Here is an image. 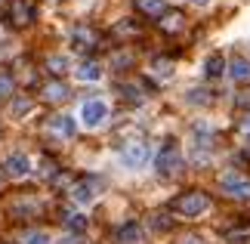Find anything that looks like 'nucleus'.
Listing matches in <instances>:
<instances>
[{
  "label": "nucleus",
  "mask_w": 250,
  "mask_h": 244,
  "mask_svg": "<svg viewBox=\"0 0 250 244\" xmlns=\"http://www.w3.org/2000/svg\"><path fill=\"white\" fill-rule=\"evenodd\" d=\"M108 118H111V105H108V99H102V96H90L78 109V124L83 130H102V127L108 124Z\"/></svg>",
  "instance_id": "nucleus-1"
},
{
  "label": "nucleus",
  "mask_w": 250,
  "mask_h": 244,
  "mask_svg": "<svg viewBox=\"0 0 250 244\" xmlns=\"http://www.w3.org/2000/svg\"><path fill=\"white\" fill-rule=\"evenodd\" d=\"M151 158H155L151 145H148L146 139H133V142H127V145L121 149L118 164H121L127 173H139V170H146L148 164H151Z\"/></svg>",
  "instance_id": "nucleus-2"
},
{
  "label": "nucleus",
  "mask_w": 250,
  "mask_h": 244,
  "mask_svg": "<svg viewBox=\"0 0 250 244\" xmlns=\"http://www.w3.org/2000/svg\"><path fill=\"white\" fill-rule=\"evenodd\" d=\"M207 210H210V198L204 192H186L176 201V213L186 217V220H198V217H204Z\"/></svg>",
  "instance_id": "nucleus-3"
},
{
  "label": "nucleus",
  "mask_w": 250,
  "mask_h": 244,
  "mask_svg": "<svg viewBox=\"0 0 250 244\" xmlns=\"http://www.w3.org/2000/svg\"><path fill=\"white\" fill-rule=\"evenodd\" d=\"M219 189H223V195H229L235 201H250V179L244 173H235V170L223 173L219 177Z\"/></svg>",
  "instance_id": "nucleus-4"
},
{
  "label": "nucleus",
  "mask_w": 250,
  "mask_h": 244,
  "mask_svg": "<svg viewBox=\"0 0 250 244\" xmlns=\"http://www.w3.org/2000/svg\"><path fill=\"white\" fill-rule=\"evenodd\" d=\"M179 167H182V149L176 142H167L164 149L155 155V170L161 177H173V173H179Z\"/></svg>",
  "instance_id": "nucleus-5"
},
{
  "label": "nucleus",
  "mask_w": 250,
  "mask_h": 244,
  "mask_svg": "<svg viewBox=\"0 0 250 244\" xmlns=\"http://www.w3.org/2000/svg\"><path fill=\"white\" fill-rule=\"evenodd\" d=\"M3 170H6V177H13V179H25V177L34 173V161L28 158L25 152H13V155H6Z\"/></svg>",
  "instance_id": "nucleus-6"
},
{
  "label": "nucleus",
  "mask_w": 250,
  "mask_h": 244,
  "mask_svg": "<svg viewBox=\"0 0 250 244\" xmlns=\"http://www.w3.org/2000/svg\"><path fill=\"white\" fill-rule=\"evenodd\" d=\"M210 145H213V127L207 121H198L191 127V152H195V158H204Z\"/></svg>",
  "instance_id": "nucleus-7"
},
{
  "label": "nucleus",
  "mask_w": 250,
  "mask_h": 244,
  "mask_svg": "<svg viewBox=\"0 0 250 244\" xmlns=\"http://www.w3.org/2000/svg\"><path fill=\"white\" fill-rule=\"evenodd\" d=\"M78 118L74 114H56V118L50 121V133H56L59 139H74L78 136Z\"/></svg>",
  "instance_id": "nucleus-8"
},
{
  "label": "nucleus",
  "mask_w": 250,
  "mask_h": 244,
  "mask_svg": "<svg viewBox=\"0 0 250 244\" xmlns=\"http://www.w3.org/2000/svg\"><path fill=\"white\" fill-rule=\"evenodd\" d=\"M71 198H74V204H81V207H90V204H93L96 198H99V192H96V182H90V179L74 182Z\"/></svg>",
  "instance_id": "nucleus-9"
},
{
  "label": "nucleus",
  "mask_w": 250,
  "mask_h": 244,
  "mask_svg": "<svg viewBox=\"0 0 250 244\" xmlns=\"http://www.w3.org/2000/svg\"><path fill=\"white\" fill-rule=\"evenodd\" d=\"M114 241L118 244H142V226L139 222H124V226L118 229V235H114Z\"/></svg>",
  "instance_id": "nucleus-10"
},
{
  "label": "nucleus",
  "mask_w": 250,
  "mask_h": 244,
  "mask_svg": "<svg viewBox=\"0 0 250 244\" xmlns=\"http://www.w3.org/2000/svg\"><path fill=\"white\" fill-rule=\"evenodd\" d=\"M102 65L99 62H83L81 68H74V77H78L81 84H99L102 81Z\"/></svg>",
  "instance_id": "nucleus-11"
},
{
  "label": "nucleus",
  "mask_w": 250,
  "mask_h": 244,
  "mask_svg": "<svg viewBox=\"0 0 250 244\" xmlns=\"http://www.w3.org/2000/svg\"><path fill=\"white\" fill-rule=\"evenodd\" d=\"M229 77L235 84H247L250 81V59H232L229 62Z\"/></svg>",
  "instance_id": "nucleus-12"
},
{
  "label": "nucleus",
  "mask_w": 250,
  "mask_h": 244,
  "mask_svg": "<svg viewBox=\"0 0 250 244\" xmlns=\"http://www.w3.org/2000/svg\"><path fill=\"white\" fill-rule=\"evenodd\" d=\"M226 71V62H223V56L219 53H210L207 59H204V77H210V81H216V77H223Z\"/></svg>",
  "instance_id": "nucleus-13"
},
{
  "label": "nucleus",
  "mask_w": 250,
  "mask_h": 244,
  "mask_svg": "<svg viewBox=\"0 0 250 244\" xmlns=\"http://www.w3.org/2000/svg\"><path fill=\"white\" fill-rule=\"evenodd\" d=\"M22 244H53V238H50V232L34 229V232H25L22 235Z\"/></svg>",
  "instance_id": "nucleus-14"
},
{
  "label": "nucleus",
  "mask_w": 250,
  "mask_h": 244,
  "mask_svg": "<svg viewBox=\"0 0 250 244\" xmlns=\"http://www.w3.org/2000/svg\"><path fill=\"white\" fill-rule=\"evenodd\" d=\"M46 68H50L53 74H65L71 68V62H68V56H50V62H46Z\"/></svg>",
  "instance_id": "nucleus-15"
},
{
  "label": "nucleus",
  "mask_w": 250,
  "mask_h": 244,
  "mask_svg": "<svg viewBox=\"0 0 250 244\" xmlns=\"http://www.w3.org/2000/svg\"><path fill=\"white\" fill-rule=\"evenodd\" d=\"M46 99H50V102L68 99V87H65V84H50V87H46Z\"/></svg>",
  "instance_id": "nucleus-16"
},
{
  "label": "nucleus",
  "mask_w": 250,
  "mask_h": 244,
  "mask_svg": "<svg viewBox=\"0 0 250 244\" xmlns=\"http://www.w3.org/2000/svg\"><path fill=\"white\" fill-rule=\"evenodd\" d=\"M65 226L81 235V232L86 229V217H83V213H68V217H65Z\"/></svg>",
  "instance_id": "nucleus-17"
},
{
  "label": "nucleus",
  "mask_w": 250,
  "mask_h": 244,
  "mask_svg": "<svg viewBox=\"0 0 250 244\" xmlns=\"http://www.w3.org/2000/svg\"><path fill=\"white\" fill-rule=\"evenodd\" d=\"M226 241H229V244H250V229H235V232H229Z\"/></svg>",
  "instance_id": "nucleus-18"
},
{
  "label": "nucleus",
  "mask_w": 250,
  "mask_h": 244,
  "mask_svg": "<svg viewBox=\"0 0 250 244\" xmlns=\"http://www.w3.org/2000/svg\"><path fill=\"white\" fill-rule=\"evenodd\" d=\"M71 41H78L74 46H81V50H86V46L93 44V34H90V31H83V28H81V31H74V34H71Z\"/></svg>",
  "instance_id": "nucleus-19"
},
{
  "label": "nucleus",
  "mask_w": 250,
  "mask_h": 244,
  "mask_svg": "<svg viewBox=\"0 0 250 244\" xmlns=\"http://www.w3.org/2000/svg\"><path fill=\"white\" fill-rule=\"evenodd\" d=\"M151 71H155L158 77H164V81H167V77L173 74V65H170V62H164V59H161V62H155V65H151Z\"/></svg>",
  "instance_id": "nucleus-20"
},
{
  "label": "nucleus",
  "mask_w": 250,
  "mask_h": 244,
  "mask_svg": "<svg viewBox=\"0 0 250 244\" xmlns=\"http://www.w3.org/2000/svg\"><path fill=\"white\" fill-rule=\"evenodd\" d=\"M28 111H31V102H28V99H19L13 105V118L16 121H22V114H28Z\"/></svg>",
  "instance_id": "nucleus-21"
},
{
  "label": "nucleus",
  "mask_w": 250,
  "mask_h": 244,
  "mask_svg": "<svg viewBox=\"0 0 250 244\" xmlns=\"http://www.w3.org/2000/svg\"><path fill=\"white\" fill-rule=\"evenodd\" d=\"M186 102H191V105H204V102H210V96H204V90H188Z\"/></svg>",
  "instance_id": "nucleus-22"
},
{
  "label": "nucleus",
  "mask_w": 250,
  "mask_h": 244,
  "mask_svg": "<svg viewBox=\"0 0 250 244\" xmlns=\"http://www.w3.org/2000/svg\"><path fill=\"white\" fill-rule=\"evenodd\" d=\"M139 6L146 9V13H161V9H164V0H139Z\"/></svg>",
  "instance_id": "nucleus-23"
},
{
  "label": "nucleus",
  "mask_w": 250,
  "mask_h": 244,
  "mask_svg": "<svg viewBox=\"0 0 250 244\" xmlns=\"http://www.w3.org/2000/svg\"><path fill=\"white\" fill-rule=\"evenodd\" d=\"M9 90H13V81H9L6 74H0V99H3V96H9Z\"/></svg>",
  "instance_id": "nucleus-24"
},
{
  "label": "nucleus",
  "mask_w": 250,
  "mask_h": 244,
  "mask_svg": "<svg viewBox=\"0 0 250 244\" xmlns=\"http://www.w3.org/2000/svg\"><path fill=\"white\" fill-rule=\"evenodd\" d=\"M241 136H244V139L250 142V114H247V118H244V124H241Z\"/></svg>",
  "instance_id": "nucleus-25"
},
{
  "label": "nucleus",
  "mask_w": 250,
  "mask_h": 244,
  "mask_svg": "<svg viewBox=\"0 0 250 244\" xmlns=\"http://www.w3.org/2000/svg\"><path fill=\"white\" fill-rule=\"evenodd\" d=\"M179 19H182V16H167L164 25H167V28H179Z\"/></svg>",
  "instance_id": "nucleus-26"
},
{
  "label": "nucleus",
  "mask_w": 250,
  "mask_h": 244,
  "mask_svg": "<svg viewBox=\"0 0 250 244\" xmlns=\"http://www.w3.org/2000/svg\"><path fill=\"white\" fill-rule=\"evenodd\" d=\"M59 244H81V238H78V235H65Z\"/></svg>",
  "instance_id": "nucleus-27"
},
{
  "label": "nucleus",
  "mask_w": 250,
  "mask_h": 244,
  "mask_svg": "<svg viewBox=\"0 0 250 244\" xmlns=\"http://www.w3.org/2000/svg\"><path fill=\"white\" fill-rule=\"evenodd\" d=\"M182 244H204V241L195 238V235H188V238H182Z\"/></svg>",
  "instance_id": "nucleus-28"
},
{
  "label": "nucleus",
  "mask_w": 250,
  "mask_h": 244,
  "mask_svg": "<svg viewBox=\"0 0 250 244\" xmlns=\"http://www.w3.org/2000/svg\"><path fill=\"white\" fill-rule=\"evenodd\" d=\"M188 3H195V6H207L210 0H188Z\"/></svg>",
  "instance_id": "nucleus-29"
}]
</instances>
